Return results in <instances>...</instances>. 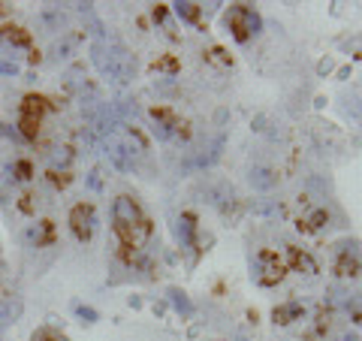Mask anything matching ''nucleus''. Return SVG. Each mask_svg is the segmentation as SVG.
<instances>
[{
  "label": "nucleus",
  "instance_id": "nucleus-16",
  "mask_svg": "<svg viewBox=\"0 0 362 341\" xmlns=\"http://www.w3.org/2000/svg\"><path fill=\"white\" fill-rule=\"evenodd\" d=\"M15 172H19V178H21V181H27V178H30V166H27V163H19V166H15Z\"/></svg>",
  "mask_w": 362,
  "mask_h": 341
},
{
  "label": "nucleus",
  "instance_id": "nucleus-5",
  "mask_svg": "<svg viewBox=\"0 0 362 341\" xmlns=\"http://www.w3.org/2000/svg\"><path fill=\"white\" fill-rule=\"evenodd\" d=\"M287 263H290L293 272H305V275H314L317 272L314 257L308 251H302V248H296V245H287Z\"/></svg>",
  "mask_w": 362,
  "mask_h": 341
},
{
  "label": "nucleus",
  "instance_id": "nucleus-15",
  "mask_svg": "<svg viewBox=\"0 0 362 341\" xmlns=\"http://www.w3.org/2000/svg\"><path fill=\"white\" fill-rule=\"evenodd\" d=\"M0 73L3 75H19V64H12V60H0Z\"/></svg>",
  "mask_w": 362,
  "mask_h": 341
},
{
  "label": "nucleus",
  "instance_id": "nucleus-9",
  "mask_svg": "<svg viewBox=\"0 0 362 341\" xmlns=\"http://www.w3.org/2000/svg\"><path fill=\"white\" fill-rule=\"evenodd\" d=\"M176 12L184 21H200V6L196 3H176Z\"/></svg>",
  "mask_w": 362,
  "mask_h": 341
},
{
  "label": "nucleus",
  "instance_id": "nucleus-6",
  "mask_svg": "<svg viewBox=\"0 0 362 341\" xmlns=\"http://www.w3.org/2000/svg\"><path fill=\"white\" fill-rule=\"evenodd\" d=\"M302 314H305V308H302L299 302H284V305H278L275 311H272L275 323H281V327H287V323H293V320H302Z\"/></svg>",
  "mask_w": 362,
  "mask_h": 341
},
{
  "label": "nucleus",
  "instance_id": "nucleus-13",
  "mask_svg": "<svg viewBox=\"0 0 362 341\" xmlns=\"http://www.w3.org/2000/svg\"><path fill=\"white\" fill-rule=\"evenodd\" d=\"M208 60H215V64H221V67H230V58H224V49H211Z\"/></svg>",
  "mask_w": 362,
  "mask_h": 341
},
{
  "label": "nucleus",
  "instance_id": "nucleus-4",
  "mask_svg": "<svg viewBox=\"0 0 362 341\" xmlns=\"http://www.w3.org/2000/svg\"><path fill=\"white\" fill-rule=\"evenodd\" d=\"M70 224H73V233L79 236L82 242L90 239V233L97 230V215L90 206H75L73 215H70Z\"/></svg>",
  "mask_w": 362,
  "mask_h": 341
},
{
  "label": "nucleus",
  "instance_id": "nucleus-14",
  "mask_svg": "<svg viewBox=\"0 0 362 341\" xmlns=\"http://www.w3.org/2000/svg\"><path fill=\"white\" fill-rule=\"evenodd\" d=\"M10 320H12V308L6 305V302H0V329H3Z\"/></svg>",
  "mask_w": 362,
  "mask_h": 341
},
{
  "label": "nucleus",
  "instance_id": "nucleus-17",
  "mask_svg": "<svg viewBox=\"0 0 362 341\" xmlns=\"http://www.w3.org/2000/svg\"><path fill=\"white\" fill-rule=\"evenodd\" d=\"M79 314L85 317L88 323H94V320H97V311H90V308H79Z\"/></svg>",
  "mask_w": 362,
  "mask_h": 341
},
{
  "label": "nucleus",
  "instance_id": "nucleus-1",
  "mask_svg": "<svg viewBox=\"0 0 362 341\" xmlns=\"http://www.w3.org/2000/svg\"><path fill=\"white\" fill-rule=\"evenodd\" d=\"M112 215H115V230L121 233V239H124L127 245L136 242V230H142V233L151 230L145 215H142V209L136 206L130 196H118L115 206H112Z\"/></svg>",
  "mask_w": 362,
  "mask_h": 341
},
{
  "label": "nucleus",
  "instance_id": "nucleus-3",
  "mask_svg": "<svg viewBox=\"0 0 362 341\" xmlns=\"http://www.w3.org/2000/svg\"><path fill=\"white\" fill-rule=\"evenodd\" d=\"M256 266H260V272H256V281L266 284V287L278 284L287 275V266L281 263V257H278L275 251H260V254H256Z\"/></svg>",
  "mask_w": 362,
  "mask_h": 341
},
{
  "label": "nucleus",
  "instance_id": "nucleus-7",
  "mask_svg": "<svg viewBox=\"0 0 362 341\" xmlns=\"http://www.w3.org/2000/svg\"><path fill=\"white\" fill-rule=\"evenodd\" d=\"M359 269H362V263H359L350 251L338 254V260H335V272H338L341 278H357V275H359Z\"/></svg>",
  "mask_w": 362,
  "mask_h": 341
},
{
  "label": "nucleus",
  "instance_id": "nucleus-10",
  "mask_svg": "<svg viewBox=\"0 0 362 341\" xmlns=\"http://www.w3.org/2000/svg\"><path fill=\"white\" fill-rule=\"evenodd\" d=\"M347 311H350V317H353L357 323H362V293H359V296H353V299H350Z\"/></svg>",
  "mask_w": 362,
  "mask_h": 341
},
{
  "label": "nucleus",
  "instance_id": "nucleus-12",
  "mask_svg": "<svg viewBox=\"0 0 362 341\" xmlns=\"http://www.w3.org/2000/svg\"><path fill=\"white\" fill-rule=\"evenodd\" d=\"M323 221H329V215H326V211H314V215L311 217H308V230H317V226H323Z\"/></svg>",
  "mask_w": 362,
  "mask_h": 341
},
{
  "label": "nucleus",
  "instance_id": "nucleus-11",
  "mask_svg": "<svg viewBox=\"0 0 362 341\" xmlns=\"http://www.w3.org/2000/svg\"><path fill=\"white\" fill-rule=\"evenodd\" d=\"M51 163H55V166H67V163H70V151H67V148H55V151H51Z\"/></svg>",
  "mask_w": 362,
  "mask_h": 341
},
{
  "label": "nucleus",
  "instance_id": "nucleus-8",
  "mask_svg": "<svg viewBox=\"0 0 362 341\" xmlns=\"http://www.w3.org/2000/svg\"><path fill=\"white\" fill-rule=\"evenodd\" d=\"M178 224H181V233H184V245L187 248H196V217L191 215V211H184Z\"/></svg>",
  "mask_w": 362,
  "mask_h": 341
},
{
  "label": "nucleus",
  "instance_id": "nucleus-2",
  "mask_svg": "<svg viewBox=\"0 0 362 341\" xmlns=\"http://www.w3.org/2000/svg\"><path fill=\"white\" fill-rule=\"evenodd\" d=\"M226 27L232 30V36H236L239 43H245L260 30V15H256L251 6L236 3V6H230V12H226Z\"/></svg>",
  "mask_w": 362,
  "mask_h": 341
}]
</instances>
